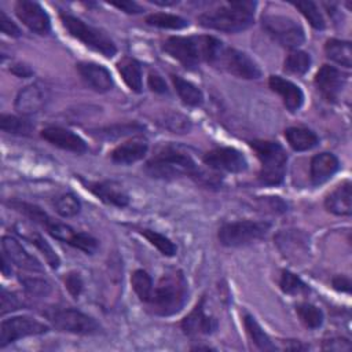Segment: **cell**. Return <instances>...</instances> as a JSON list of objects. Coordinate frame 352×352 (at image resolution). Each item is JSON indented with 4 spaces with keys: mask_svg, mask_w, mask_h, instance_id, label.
<instances>
[{
    "mask_svg": "<svg viewBox=\"0 0 352 352\" xmlns=\"http://www.w3.org/2000/svg\"><path fill=\"white\" fill-rule=\"evenodd\" d=\"M162 48L184 67L194 69L202 62L213 63L223 50V44L212 36H173L164 43Z\"/></svg>",
    "mask_w": 352,
    "mask_h": 352,
    "instance_id": "1",
    "label": "cell"
},
{
    "mask_svg": "<svg viewBox=\"0 0 352 352\" xmlns=\"http://www.w3.org/2000/svg\"><path fill=\"white\" fill-rule=\"evenodd\" d=\"M256 1L239 0L228 1L224 6L205 11L198 16L201 26L227 33H235L248 29L254 21Z\"/></svg>",
    "mask_w": 352,
    "mask_h": 352,
    "instance_id": "2",
    "label": "cell"
},
{
    "mask_svg": "<svg viewBox=\"0 0 352 352\" xmlns=\"http://www.w3.org/2000/svg\"><path fill=\"white\" fill-rule=\"evenodd\" d=\"M187 296L188 287L183 272L180 270H172L161 276L147 304L153 314L169 316L184 307Z\"/></svg>",
    "mask_w": 352,
    "mask_h": 352,
    "instance_id": "3",
    "label": "cell"
},
{
    "mask_svg": "<svg viewBox=\"0 0 352 352\" xmlns=\"http://www.w3.org/2000/svg\"><path fill=\"white\" fill-rule=\"evenodd\" d=\"M153 177L173 179L179 176H198L199 168L194 158L180 146L166 144L161 147L146 165Z\"/></svg>",
    "mask_w": 352,
    "mask_h": 352,
    "instance_id": "4",
    "label": "cell"
},
{
    "mask_svg": "<svg viewBox=\"0 0 352 352\" xmlns=\"http://www.w3.org/2000/svg\"><path fill=\"white\" fill-rule=\"evenodd\" d=\"M252 148L256 151L261 168L258 172V180L264 186H278L283 182L286 173L287 154L278 142L270 140H253Z\"/></svg>",
    "mask_w": 352,
    "mask_h": 352,
    "instance_id": "5",
    "label": "cell"
},
{
    "mask_svg": "<svg viewBox=\"0 0 352 352\" xmlns=\"http://www.w3.org/2000/svg\"><path fill=\"white\" fill-rule=\"evenodd\" d=\"M62 23L66 28V30L84 43L87 47L92 48L96 52H100L106 58H111L117 52V47L113 43V40L100 29L85 23L77 16L73 15H62Z\"/></svg>",
    "mask_w": 352,
    "mask_h": 352,
    "instance_id": "6",
    "label": "cell"
},
{
    "mask_svg": "<svg viewBox=\"0 0 352 352\" xmlns=\"http://www.w3.org/2000/svg\"><path fill=\"white\" fill-rule=\"evenodd\" d=\"M264 30L280 45L297 48L305 41L304 29L294 19L285 15H264L261 19Z\"/></svg>",
    "mask_w": 352,
    "mask_h": 352,
    "instance_id": "7",
    "label": "cell"
},
{
    "mask_svg": "<svg viewBox=\"0 0 352 352\" xmlns=\"http://www.w3.org/2000/svg\"><path fill=\"white\" fill-rule=\"evenodd\" d=\"M270 230L267 221L241 220L227 223L219 230V241L224 246H242L263 238Z\"/></svg>",
    "mask_w": 352,
    "mask_h": 352,
    "instance_id": "8",
    "label": "cell"
},
{
    "mask_svg": "<svg viewBox=\"0 0 352 352\" xmlns=\"http://www.w3.org/2000/svg\"><path fill=\"white\" fill-rule=\"evenodd\" d=\"M50 322L60 331L74 334H96L100 326L95 319L76 308H51L45 312Z\"/></svg>",
    "mask_w": 352,
    "mask_h": 352,
    "instance_id": "9",
    "label": "cell"
},
{
    "mask_svg": "<svg viewBox=\"0 0 352 352\" xmlns=\"http://www.w3.org/2000/svg\"><path fill=\"white\" fill-rule=\"evenodd\" d=\"M220 65L226 72L245 80H254L261 76V70L257 63L245 52L235 48H224L220 51L219 56L213 62Z\"/></svg>",
    "mask_w": 352,
    "mask_h": 352,
    "instance_id": "10",
    "label": "cell"
},
{
    "mask_svg": "<svg viewBox=\"0 0 352 352\" xmlns=\"http://www.w3.org/2000/svg\"><path fill=\"white\" fill-rule=\"evenodd\" d=\"M48 331V326L30 318V316H14L4 319L0 324V348L28 336H37Z\"/></svg>",
    "mask_w": 352,
    "mask_h": 352,
    "instance_id": "11",
    "label": "cell"
},
{
    "mask_svg": "<svg viewBox=\"0 0 352 352\" xmlns=\"http://www.w3.org/2000/svg\"><path fill=\"white\" fill-rule=\"evenodd\" d=\"M204 162L212 169L230 173H241L248 168L245 155L232 147H217L208 151L204 155Z\"/></svg>",
    "mask_w": 352,
    "mask_h": 352,
    "instance_id": "12",
    "label": "cell"
},
{
    "mask_svg": "<svg viewBox=\"0 0 352 352\" xmlns=\"http://www.w3.org/2000/svg\"><path fill=\"white\" fill-rule=\"evenodd\" d=\"M48 231L50 235H52L55 239H59V241H63V242H67L69 245L85 252L87 254H92L96 252L98 249V241L87 234V232H78V231H74L70 226L67 224H63V223H59V221H55L54 219H50L45 226H44Z\"/></svg>",
    "mask_w": 352,
    "mask_h": 352,
    "instance_id": "13",
    "label": "cell"
},
{
    "mask_svg": "<svg viewBox=\"0 0 352 352\" xmlns=\"http://www.w3.org/2000/svg\"><path fill=\"white\" fill-rule=\"evenodd\" d=\"M15 14L32 32L37 34H48L51 30V21L44 8L30 0H19L15 4Z\"/></svg>",
    "mask_w": 352,
    "mask_h": 352,
    "instance_id": "14",
    "label": "cell"
},
{
    "mask_svg": "<svg viewBox=\"0 0 352 352\" xmlns=\"http://www.w3.org/2000/svg\"><path fill=\"white\" fill-rule=\"evenodd\" d=\"M48 99V89L43 84L34 82L19 91L15 99V109L23 116L36 114L45 107Z\"/></svg>",
    "mask_w": 352,
    "mask_h": 352,
    "instance_id": "15",
    "label": "cell"
},
{
    "mask_svg": "<svg viewBox=\"0 0 352 352\" xmlns=\"http://www.w3.org/2000/svg\"><path fill=\"white\" fill-rule=\"evenodd\" d=\"M345 81L346 76L330 65H323L315 76L316 88L329 102H334L338 98L345 85Z\"/></svg>",
    "mask_w": 352,
    "mask_h": 352,
    "instance_id": "16",
    "label": "cell"
},
{
    "mask_svg": "<svg viewBox=\"0 0 352 352\" xmlns=\"http://www.w3.org/2000/svg\"><path fill=\"white\" fill-rule=\"evenodd\" d=\"M182 327L188 336L210 334L217 329V320L205 312V298H201L195 308L183 319Z\"/></svg>",
    "mask_w": 352,
    "mask_h": 352,
    "instance_id": "17",
    "label": "cell"
},
{
    "mask_svg": "<svg viewBox=\"0 0 352 352\" xmlns=\"http://www.w3.org/2000/svg\"><path fill=\"white\" fill-rule=\"evenodd\" d=\"M41 138L48 143L73 153L87 151V143L76 133L60 126H48L41 131Z\"/></svg>",
    "mask_w": 352,
    "mask_h": 352,
    "instance_id": "18",
    "label": "cell"
},
{
    "mask_svg": "<svg viewBox=\"0 0 352 352\" xmlns=\"http://www.w3.org/2000/svg\"><path fill=\"white\" fill-rule=\"evenodd\" d=\"M1 245H3V250L4 254L10 258V261H12L15 265L23 268V270H29V271H37V272H43V265L41 263L32 256L30 253H28V250L19 243V241H16L12 236H3L1 239Z\"/></svg>",
    "mask_w": 352,
    "mask_h": 352,
    "instance_id": "19",
    "label": "cell"
},
{
    "mask_svg": "<svg viewBox=\"0 0 352 352\" xmlns=\"http://www.w3.org/2000/svg\"><path fill=\"white\" fill-rule=\"evenodd\" d=\"M77 70L81 78L89 85L92 89L98 92H106L113 87V78L110 72L102 65L94 62H80L77 65Z\"/></svg>",
    "mask_w": 352,
    "mask_h": 352,
    "instance_id": "20",
    "label": "cell"
},
{
    "mask_svg": "<svg viewBox=\"0 0 352 352\" xmlns=\"http://www.w3.org/2000/svg\"><path fill=\"white\" fill-rule=\"evenodd\" d=\"M268 84L274 92L280 95V98L289 111L294 113L302 106V102H304L302 91L292 81L282 78L279 76H271L268 80Z\"/></svg>",
    "mask_w": 352,
    "mask_h": 352,
    "instance_id": "21",
    "label": "cell"
},
{
    "mask_svg": "<svg viewBox=\"0 0 352 352\" xmlns=\"http://www.w3.org/2000/svg\"><path fill=\"white\" fill-rule=\"evenodd\" d=\"M88 188L104 204H109L117 208H124L129 204V195L122 188V186L116 182L89 183Z\"/></svg>",
    "mask_w": 352,
    "mask_h": 352,
    "instance_id": "22",
    "label": "cell"
},
{
    "mask_svg": "<svg viewBox=\"0 0 352 352\" xmlns=\"http://www.w3.org/2000/svg\"><path fill=\"white\" fill-rule=\"evenodd\" d=\"M148 150L147 140L143 138H133L117 146L111 153V160L117 164H132L142 160Z\"/></svg>",
    "mask_w": 352,
    "mask_h": 352,
    "instance_id": "23",
    "label": "cell"
},
{
    "mask_svg": "<svg viewBox=\"0 0 352 352\" xmlns=\"http://www.w3.org/2000/svg\"><path fill=\"white\" fill-rule=\"evenodd\" d=\"M340 168L337 157L331 153L316 154L311 160V180L315 186L327 182Z\"/></svg>",
    "mask_w": 352,
    "mask_h": 352,
    "instance_id": "24",
    "label": "cell"
},
{
    "mask_svg": "<svg viewBox=\"0 0 352 352\" xmlns=\"http://www.w3.org/2000/svg\"><path fill=\"white\" fill-rule=\"evenodd\" d=\"M351 182L346 180L340 184L331 194L326 198V208L334 214L346 216L352 212V191H351Z\"/></svg>",
    "mask_w": 352,
    "mask_h": 352,
    "instance_id": "25",
    "label": "cell"
},
{
    "mask_svg": "<svg viewBox=\"0 0 352 352\" xmlns=\"http://www.w3.org/2000/svg\"><path fill=\"white\" fill-rule=\"evenodd\" d=\"M15 231L18 235H21L23 239L29 241L30 243H33L45 257L47 263L50 264L51 268H58L60 264V260L58 257V254L55 253V250L51 248V245L34 230H32L30 227L25 226V224H16L15 226Z\"/></svg>",
    "mask_w": 352,
    "mask_h": 352,
    "instance_id": "26",
    "label": "cell"
},
{
    "mask_svg": "<svg viewBox=\"0 0 352 352\" xmlns=\"http://www.w3.org/2000/svg\"><path fill=\"white\" fill-rule=\"evenodd\" d=\"M285 138L290 147L296 151H307L314 148L319 143V138L315 132L307 128L292 126L285 131Z\"/></svg>",
    "mask_w": 352,
    "mask_h": 352,
    "instance_id": "27",
    "label": "cell"
},
{
    "mask_svg": "<svg viewBox=\"0 0 352 352\" xmlns=\"http://www.w3.org/2000/svg\"><path fill=\"white\" fill-rule=\"evenodd\" d=\"M117 69L131 91L142 92V88H143L142 67L138 60H135L132 58H122L117 63Z\"/></svg>",
    "mask_w": 352,
    "mask_h": 352,
    "instance_id": "28",
    "label": "cell"
},
{
    "mask_svg": "<svg viewBox=\"0 0 352 352\" xmlns=\"http://www.w3.org/2000/svg\"><path fill=\"white\" fill-rule=\"evenodd\" d=\"M324 52H326V56L329 59H331L333 62H336L341 66H345V67H351V65H352V48H351L349 41L330 38V40L326 41Z\"/></svg>",
    "mask_w": 352,
    "mask_h": 352,
    "instance_id": "29",
    "label": "cell"
},
{
    "mask_svg": "<svg viewBox=\"0 0 352 352\" xmlns=\"http://www.w3.org/2000/svg\"><path fill=\"white\" fill-rule=\"evenodd\" d=\"M172 82L180 99L188 106H201L204 102L202 91L192 82L182 78L180 76H172Z\"/></svg>",
    "mask_w": 352,
    "mask_h": 352,
    "instance_id": "30",
    "label": "cell"
},
{
    "mask_svg": "<svg viewBox=\"0 0 352 352\" xmlns=\"http://www.w3.org/2000/svg\"><path fill=\"white\" fill-rule=\"evenodd\" d=\"M243 324H245V329H246L250 340L254 342V345L258 349H261V351H275V345L272 344V341L270 340L267 333L261 329V326L257 323V320L253 316L245 315Z\"/></svg>",
    "mask_w": 352,
    "mask_h": 352,
    "instance_id": "31",
    "label": "cell"
},
{
    "mask_svg": "<svg viewBox=\"0 0 352 352\" xmlns=\"http://www.w3.org/2000/svg\"><path fill=\"white\" fill-rule=\"evenodd\" d=\"M309 66H311V56L304 51L294 50V51H290V54L287 55L283 69L290 74L301 76L309 70Z\"/></svg>",
    "mask_w": 352,
    "mask_h": 352,
    "instance_id": "32",
    "label": "cell"
},
{
    "mask_svg": "<svg viewBox=\"0 0 352 352\" xmlns=\"http://www.w3.org/2000/svg\"><path fill=\"white\" fill-rule=\"evenodd\" d=\"M146 22L151 26H157V28H162V29H183V28L188 26V22L184 18H182L179 15L168 14V12L151 14L146 18Z\"/></svg>",
    "mask_w": 352,
    "mask_h": 352,
    "instance_id": "33",
    "label": "cell"
},
{
    "mask_svg": "<svg viewBox=\"0 0 352 352\" xmlns=\"http://www.w3.org/2000/svg\"><path fill=\"white\" fill-rule=\"evenodd\" d=\"M131 283H132V287H133L135 293L138 294V297L143 302H148L151 298V294H153V289H154L150 275L143 270H136L132 274Z\"/></svg>",
    "mask_w": 352,
    "mask_h": 352,
    "instance_id": "34",
    "label": "cell"
},
{
    "mask_svg": "<svg viewBox=\"0 0 352 352\" xmlns=\"http://www.w3.org/2000/svg\"><path fill=\"white\" fill-rule=\"evenodd\" d=\"M0 126L4 132L12 133V135H30L33 131V124L29 120L3 114L0 118Z\"/></svg>",
    "mask_w": 352,
    "mask_h": 352,
    "instance_id": "35",
    "label": "cell"
},
{
    "mask_svg": "<svg viewBox=\"0 0 352 352\" xmlns=\"http://www.w3.org/2000/svg\"><path fill=\"white\" fill-rule=\"evenodd\" d=\"M54 208L56 213L60 214L62 217H73L80 212L81 205L78 198L74 194L66 192V194L58 195L54 199Z\"/></svg>",
    "mask_w": 352,
    "mask_h": 352,
    "instance_id": "36",
    "label": "cell"
},
{
    "mask_svg": "<svg viewBox=\"0 0 352 352\" xmlns=\"http://www.w3.org/2000/svg\"><path fill=\"white\" fill-rule=\"evenodd\" d=\"M297 315L308 329H318L323 323V312L314 304L302 302L297 305Z\"/></svg>",
    "mask_w": 352,
    "mask_h": 352,
    "instance_id": "37",
    "label": "cell"
},
{
    "mask_svg": "<svg viewBox=\"0 0 352 352\" xmlns=\"http://www.w3.org/2000/svg\"><path fill=\"white\" fill-rule=\"evenodd\" d=\"M143 126L138 125V124H122V125H113V126H107V128H100L98 131H92L94 136L102 138V139H116V138H121L133 132H139L142 131Z\"/></svg>",
    "mask_w": 352,
    "mask_h": 352,
    "instance_id": "38",
    "label": "cell"
},
{
    "mask_svg": "<svg viewBox=\"0 0 352 352\" xmlns=\"http://www.w3.org/2000/svg\"><path fill=\"white\" fill-rule=\"evenodd\" d=\"M146 238L147 241L154 245L164 256H175L176 253V246L173 245V242L170 239H168L165 235L157 232V231H153V230H142L140 231Z\"/></svg>",
    "mask_w": 352,
    "mask_h": 352,
    "instance_id": "39",
    "label": "cell"
},
{
    "mask_svg": "<svg viewBox=\"0 0 352 352\" xmlns=\"http://www.w3.org/2000/svg\"><path fill=\"white\" fill-rule=\"evenodd\" d=\"M279 286L280 289L287 293V294H302L307 293L309 289L308 286L293 272L290 271H283L280 275V280H279Z\"/></svg>",
    "mask_w": 352,
    "mask_h": 352,
    "instance_id": "40",
    "label": "cell"
},
{
    "mask_svg": "<svg viewBox=\"0 0 352 352\" xmlns=\"http://www.w3.org/2000/svg\"><path fill=\"white\" fill-rule=\"evenodd\" d=\"M294 6L301 11V14L308 19V22L315 29L324 28V19H323L318 6L314 1H297Z\"/></svg>",
    "mask_w": 352,
    "mask_h": 352,
    "instance_id": "41",
    "label": "cell"
},
{
    "mask_svg": "<svg viewBox=\"0 0 352 352\" xmlns=\"http://www.w3.org/2000/svg\"><path fill=\"white\" fill-rule=\"evenodd\" d=\"M162 125L175 132V133H186L190 131L191 128V124H190V120L186 118L184 116L179 114V113H169V114H165L164 117V121H162Z\"/></svg>",
    "mask_w": 352,
    "mask_h": 352,
    "instance_id": "42",
    "label": "cell"
},
{
    "mask_svg": "<svg viewBox=\"0 0 352 352\" xmlns=\"http://www.w3.org/2000/svg\"><path fill=\"white\" fill-rule=\"evenodd\" d=\"M15 209H18L19 212H22L25 216H28L30 220L41 224V226H45V223L51 219L43 209H40L38 206L36 205H32V204H26V202H12L11 204Z\"/></svg>",
    "mask_w": 352,
    "mask_h": 352,
    "instance_id": "43",
    "label": "cell"
},
{
    "mask_svg": "<svg viewBox=\"0 0 352 352\" xmlns=\"http://www.w3.org/2000/svg\"><path fill=\"white\" fill-rule=\"evenodd\" d=\"M21 282L25 290L34 297H45L51 292V285L41 278H22Z\"/></svg>",
    "mask_w": 352,
    "mask_h": 352,
    "instance_id": "44",
    "label": "cell"
},
{
    "mask_svg": "<svg viewBox=\"0 0 352 352\" xmlns=\"http://www.w3.org/2000/svg\"><path fill=\"white\" fill-rule=\"evenodd\" d=\"M65 286L66 289L69 290V293L77 298L81 292H82V287H84V283H82V278L78 272H69L66 276H65Z\"/></svg>",
    "mask_w": 352,
    "mask_h": 352,
    "instance_id": "45",
    "label": "cell"
},
{
    "mask_svg": "<svg viewBox=\"0 0 352 352\" xmlns=\"http://www.w3.org/2000/svg\"><path fill=\"white\" fill-rule=\"evenodd\" d=\"M0 28H1V32L7 36H11V37L21 36L19 28L6 15V12L3 10H0Z\"/></svg>",
    "mask_w": 352,
    "mask_h": 352,
    "instance_id": "46",
    "label": "cell"
},
{
    "mask_svg": "<svg viewBox=\"0 0 352 352\" xmlns=\"http://www.w3.org/2000/svg\"><path fill=\"white\" fill-rule=\"evenodd\" d=\"M19 300L15 297V294L8 293L6 289H1V315H4L8 311L18 309Z\"/></svg>",
    "mask_w": 352,
    "mask_h": 352,
    "instance_id": "47",
    "label": "cell"
},
{
    "mask_svg": "<svg viewBox=\"0 0 352 352\" xmlns=\"http://www.w3.org/2000/svg\"><path fill=\"white\" fill-rule=\"evenodd\" d=\"M351 348H352V345L346 338H331V340L324 341V344H323V349L336 351V352L351 351Z\"/></svg>",
    "mask_w": 352,
    "mask_h": 352,
    "instance_id": "48",
    "label": "cell"
},
{
    "mask_svg": "<svg viewBox=\"0 0 352 352\" xmlns=\"http://www.w3.org/2000/svg\"><path fill=\"white\" fill-rule=\"evenodd\" d=\"M148 87H150L151 91H154L157 94H165L168 91L165 80L157 73H150L148 74Z\"/></svg>",
    "mask_w": 352,
    "mask_h": 352,
    "instance_id": "49",
    "label": "cell"
},
{
    "mask_svg": "<svg viewBox=\"0 0 352 352\" xmlns=\"http://www.w3.org/2000/svg\"><path fill=\"white\" fill-rule=\"evenodd\" d=\"M113 6H116L117 8L128 12V14H139L142 12V7L135 3V1H121V3H113Z\"/></svg>",
    "mask_w": 352,
    "mask_h": 352,
    "instance_id": "50",
    "label": "cell"
},
{
    "mask_svg": "<svg viewBox=\"0 0 352 352\" xmlns=\"http://www.w3.org/2000/svg\"><path fill=\"white\" fill-rule=\"evenodd\" d=\"M10 70H11V73H14V74L18 76V77H29V76L33 74V70H32L29 66L22 65V63H15V65H12V66L10 67Z\"/></svg>",
    "mask_w": 352,
    "mask_h": 352,
    "instance_id": "51",
    "label": "cell"
},
{
    "mask_svg": "<svg viewBox=\"0 0 352 352\" xmlns=\"http://www.w3.org/2000/svg\"><path fill=\"white\" fill-rule=\"evenodd\" d=\"M333 286H334V289H337L340 292H346L348 293L351 290V280L348 278L340 275V276H336L333 279Z\"/></svg>",
    "mask_w": 352,
    "mask_h": 352,
    "instance_id": "52",
    "label": "cell"
},
{
    "mask_svg": "<svg viewBox=\"0 0 352 352\" xmlns=\"http://www.w3.org/2000/svg\"><path fill=\"white\" fill-rule=\"evenodd\" d=\"M150 1L160 6H173L177 3V0H150Z\"/></svg>",
    "mask_w": 352,
    "mask_h": 352,
    "instance_id": "53",
    "label": "cell"
}]
</instances>
